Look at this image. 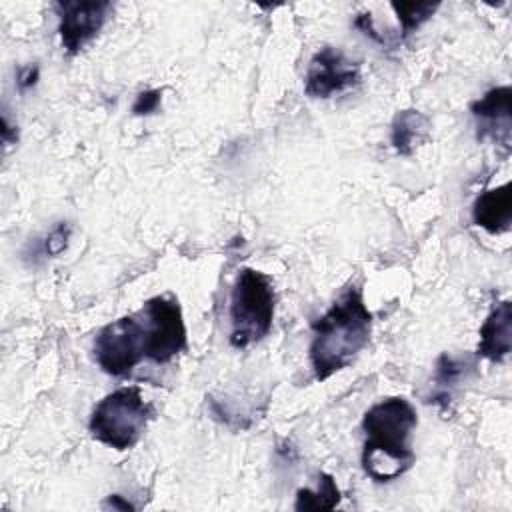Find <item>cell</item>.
I'll return each mask as SVG.
<instances>
[{
	"label": "cell",
	"mask_w": 512,
	"mask_h": 512,
	"mask_svg": "<svg viewBox=\"0 0 512 512\" xmlns=\"http://www.w3.org/2000/svg\"><path fill=\"white\" fill-rule=\"evenodd\" d=\"M416 424V410L402 396L384 398L368 408L362 420V468L374 482H392L412 468L416 456L408 438Z\"/></svg>",
	"instance_id": "6da1fadb"
},
{
	"label": "cell",
	"mask_w": 512,
	"mask_h": 512,
	"mask_svg": "<svg viewBox=\"0 0 512 512\" xmlns=\"http://www.w3.org/2000/svg\"><path fill=\"white\" fill-rule=\"evenodd\" d=\"M312 330L310 362L314 376L326 380L346 368L368 344L372 314L364 304L360 288L348 286L330 310L314 322Z\"/></svg>",
	"instance_id": "7a4b0ae2"
},
{
	"label": "cell",
	"mask_w": 512,
	"mask_h": 512,
	"mask_svg": "<svg viewBox=\"0 0 512 512\" xmlns=\"http://www.w3.org/2000/svg\"><path fill=\"white\" fill-rule=\"evenodd\" d=\"M274 320V288L270 278L254 268H244L230 296V344L246 348L262 340Z\"/></svg>",
	"instance_id": "3957f363"
},
{
	"label": "cell",
	"mask_w": 512,
	"mask_h": 512,
	"mask_svg": "<svg viewBox=\"0 0 512 512\" xmlns=\"http://www.w3.org/2000/svg\"><path fill=\"white\" fill-rule=\"evenodd\" d=\"M148 418L150 406L140 388L124 386L96 404L88 428L98 442L114 450H128L140 440Z\"/></svg>",
	"instance_id": "277c9868"
},
{
	"label": "cell",
	"mask_w": 512,
	"mask_h": 512,
	"mask_svg": "<svg viewBox=\"0 0 512 512\" xmlns=\"http://www.w3.org/2000/svg\"><path fill=\"white\" fill-rule=\"evenodd\" d=\"M94 356L106 374H128L146 358V326L134 316H122L106 324L94 340Z\"/></svg>",
	"instance_id": "5b68a950"
},
{
	"label": "cell",
	"mask_w": 512,
	"mask_h": 512,
	"mask_svg": "<svg viewBox=\"0 0 512 512\" xmlns=\"http://www.w3.org/2000/svg\"><path fill=\"white\" fill-rule=\"evenodd\" d=\"M146 318V358L164 364L186 348V324L176 298L154 296L144 308Z\"/></svg>",
	"instance_id": "8992f818"
},
{
	"label": "cell",
	"mask_w": 512,
	"mask_h": 512,
	"mask_svg": "<svg viewBox=\"0 0 512 512\" xmlns=\"http://www.w3.org/2000/svg\"><path fill=\"white\" fill-rule=\"evenodd\" d=\"M360 82V64L350 60L334 46L320 48L306 72V94L312 98H330Z\"/></svg>",
	"instance_id": "52a82bcc"
},
{
	"label": "cell",
	"mask_w": 512,
	"mask_h": 512,
	"mask_svg": "<svg viewBox=\"0 0 512 512\" xmlns=\"http://www.w3.org/2000/svg\"><path fill=\"white\" fill-rule=\"evenodd\" d=\"M112 4L106 0L98 2H58L56 12L60 18L58 32L66 52L76 54L84 44H88L104 26Z\"/></svg>",
	"instance_id": "ba28073f"
},
{
	"label": "cell",
	"mask_w": 512,
	"mask_h": 512,
	"mask_svg": "<svg viewBox=\"0 0 512 512\" xmlns=\"http://www.w3.org/2000/svg\"><path fill=\"white\" fill-rule=\"evenodd\" d=\"M474 118L478 120V136H490L496 144L510 148V126H512V90L510 86H498L488 90L482 98L470 104Z\"/></svg>",
	"instance_id": "9c48e42d"
},
{
	"label": "cell",
	"mask_w": 512,
	"mask_h": 512,
	"mask_svg": "<svg viewBox=\"0 0 512 512\" xmlns=\"http://www.w3.org/2000/svg\"><path fill=\"white\" fill-rule=\"evenodd\" d=\"M512 348V304L510 300L500 302L484 320L480 328L478 356L492 362H502Z\"/></svg>",
	"instance_id": "30bf717a"
},
{
	"label": "cell",
	"mask_w": 512,
	"mask_h": 512,
	"mask_svg": "<svg viewBox=\"0 0 512 512\" xmlns=\"http://www.w3.org/2000/svg\"><path fill=\"white\" fill-rule=\"evenodd\" d=\"M472 220L476 226L490 234H500L510 228L512 222V188L510 182L482 192L472 208Z\"/></svg>",
	"instance_id": "8fae6325"
},
{
	"label": "cell",
	"mask_w": 512,
	"mask_h": 512,
	"mask_svg": "<svg viewBox=\"0 0 512 512\" xmlns=\"http://www.w3.org/2000/svg\"><path fill=\"white\" fill-rule=\"evenodd\" d=\"M430 132H432V124L428 116L412 108L400 110L392 120L390 142L398 154L410 156L416 148H420L430 140Z\"/></svg>",
	"instance_id": "7c38bea8"
},
{
	"label": "cell",
	"mask_w": 512,
	"mask_h": 512,
	"mask_svg": "<svg viewBox=\"0 0 512 512\" xmlns=\"http://www.w3.org/2000/svg\"><path fill=\"white\" fill-rule=\"evenodd\" d=\"M340 502V490L330 474L318 476V490L312 492L308 488H300L296 492V510H332Z\"/></svg>",
	"instance_id": "4fadbf2b"
},
{
	"label": "cell",
	"mask_w": 512,
	"mask_h": 512,
	"mask_svg": "<svg viewBox=\"0 0 512 512\" xmlns=\"http://www.w3.org/2000/svg\"><path fill=\"white\" fill-rule=\"evenodd\" d=\"M438 6V2H392V8L400 20V40L408 38L420 24H424L438 10Z\"/></svg>",
	"instance_id": "5bb4252c"
},
{
	"label": "cell",
	"mask_w": 512,
	"mask_h": 512,
	"mask_svg": "<svg viewBox=\"0 0 512 512\" xmlns=\"http://www.w3.org/2000/svg\"><path fill=\"white\" fill-rule=\"evenodd\" d=\"M466 372V360L464 358H454L450 354H442L436 362V382L440 386L454 384L456 380L462 378Z\"/></svg>",
	"instance_id": "9a60e30c"
},
{
	"label": "cell",
	"mask_w": 512,
	"mask_h": 512,
	"mask_svg": "<svg viewBox=\"0 0 512 512\" xmlns=\"http://www.w3.org/2000/svg\"><path fill=\"white\" fill-rule=\"evenodd\" d=\"M160 100H162V92L160 90H146V92H140L136 96V102L132 106V112L136 116H146V114H152L158 110L160 106Z\"/></svg>",
	"instance_id": "2e32d148"
},
{
	"label": "cell",
	"mask_w": 512,
	"mask_h": 512,
	"mask_svg": "<svg viewBox=\"0 0 512 512\" xmlns=\"http://www.w3.org/2000/svg\"><path fill=\"white\" fill-rule=\"evenodd\" d=\"M68 238H70V226H68L66 222H60V224L48 234V238H46V252H48L50 256L60 254V252L66 248V244H68Z\"/></svg>",
	"instance_id": "e0dca14e"
},
{
	"label": "cell",
	"mask_w": 512,
	"mask_h": 512,
	"mask_svg": "<svg viewBox=\"0 0 512 512\" xmlns=\"http://www.w3.org/2000/svg\"><path fill=\"white\" fill-rule=\"evenodd\" d=\"M36 80H38V66H26V68H22L20 74H18V86H20L22 90L34 86Z\"/></svg>",
	"instance_id": "ac0fdd59"
},
{
	"label": "cell",
	"mask_w": 512,
	"mask_h": 512,
	"mask_svg": "<svg viewBox=\"0 0 512 512\" xmlns=\"http://www.w3.org/2000/svg\"><path fill=\"white\" fill-rule=\"evenodd\" d=\"M108 504H110L112 508H122V510H132V508H134L130 502H122L120 496H116V494L108 498Z\"/></svg>",
	"instance_id": "d6986e66"
}]
</instances>
